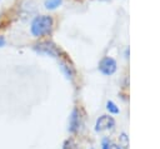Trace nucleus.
<instances>
[{
  "label": "nucleus",
  "instance_id": "f257e3e1",
  "mask_svg": "<svg viewBox=\"0 0 160 149\" xmlns=\"http://www.w3.org/2000/svg\"><path fill=\"white\" fill-rule=\"evenodd\" d=\"M54 26V20L50 15H38L31 21L30 31L34 36L41 38L51 33Z\"/></svg>",
  "mask_w": 160,
  "mask_h": 149
},
{
  "label": "nucleus",
  "instance_id": "f03ea898",
  "mask_svg": "<svg viewBox=\"0 0 160 149\" xmlns=\"http://www.w3.org/2000/svg\"><path fill=\"white\" fill-rule=\"evenodd\" d=\"M34 50L38 54L51 56V58H60V49L52 43V41H40L34 45Z\"/></svg>",
  "mask_w": 160,
  "mask_h": 149
},
{
  "label": "nucleus",
  "instance_id": "7ed1b4c3",
  "mask_svg": "<svg viewBox=\"0 0 160 149\" xmlns=\"http://www.w3.org/2000/svg\"><path fill=\"white\" fill-rule=\"evenodd\" d=\"M98 68H99L100 73H102L104 75H112L118 69V64H116L115 59H112L110 56H105L99 61Z\"/></svg>",
  "mask_w": 160,
  "mask_h": 149
},
{
  "label": "nucleus",
  "instance_id": "20e7f679",
  "mask_svg": "<svg viewBox=\"0 0 160 149\" xmlns=\"http://www.w3.org/2000/svg\"><path fill=\"white\" fill-rule=\"evenodd\" d=\"M115 126V120L110 115H101L95 123V131L111 130Z\"/></svg>",
  "mask_w": 160,
  "mask_h": 149
},
{
  "label": "nucleus",
  "instance_id": "39448f33",
  "mask_svg": "<svg viewBox=\"0 0 160 149\" xmlns=\"http://www.w3.org/2000/svg\"><path fill=\"white\" fill-rule=\"evenodd\" d=\"M80 128V114H79V110L78 109H72L71 114H70V118H69V128L68 130L70 133H75L78 131Z\"/></svg>",
  "mask_w": 160,
  "mask_h": 149
},
{
  "label": "nucleus",
  "instance_id": "423d86ee",
  "mask_svg": "<svg viewBox=\"0 0 160 149\" xmlns=\"http://www.w3.org/2000/svg\"><path fill=\"white\" fill-rule=\"evenodd\" d=\"M60 68H61L62 73L65 74V76L71 80L72 76H74V69H72V66H71L68 61H61V63H60Z\"/></svg>",
  "mask_w": 160,
  "mask_h": 149
},
{
  "label": "nucleus",
  "instance_id": "0eeeda50",
  "mask_svg": "<svg viewBox=\"0 0 160 149\" xmlns=\"http://www.w3.org/2000/svg\"><path fill=\"white\" fill-rule=\"evenodd\" d=\"M62 4V0H45V8L48 10H55Z\"/></svg>",
  "mask_w": 160,
  "mask_h": 149
},
{
  "label": "nucleus",
  "instance_id": "6e6552de",
  "mask_svg": "<svg viewBox=\"0 0 160 149\" xmlns=\"http://www.w3.org/2000/svg\"><path fill=\"white\" fill-rule=\"evenodd\" d=\"M106 109H108V111L109 113H111V114H119L120 113V109L116 106V104L114 103V101H111V100H109L108 103H106Z\"/></svg>",
  "mask_w": 160,
  "mask_h": 149
},
{
  "label": "nucleus",
  "instance_id": "1a4fd4ad",
  "mask_svg": "<svg viewBox=\"0 0 160 149\" xmlns=\"http://www.w3.org/2000/svg\"><path fill=\"white\" fill-rule=\"evenodd\" d=\"M119 145L122 148V149H126L129 146V138L125 133H122L120 136H119Z\"/></svg>",
  "mask_w": 160,
  "mask_h": 149
},
{
  "label": "nucleus",
  "instance_id": "9d476101",
  "mask_svg": "<svg viewBox=\"0 0 160 149\" xmlns=\"http://www.w3.org/2000/svg\"><path fill=\"white\" fill-rule=\"evenodd\" d=\"M62 149H76V145L74 144L72 140H66L65 144H64V148Z\"/></svg>",
  "mask_w": 160,
  "mask_h": 149
},
{
  "label": "nucleus",
  "instance_id": "9b49d317",
  "mask_svg": "<svg viewBox=\"0 0 160 149\" xmlns=\"http://www.w3.org/2000/svg\"><path fill=\"white\" fill-rule=\"evenodd\" d=\"M109 149H122L120 145H116V144H110V146H109Z\"/></svg>",
  "mask_w": 160,
  "mask_h": 149
},
{
  "label": "nucleus",
  "instance_id": "f8f14e48",
  "mask_svg": "<svg viewBox=\"0 0 160 149\" xmlns=\"http://www.w3.org/2000/svg\"><path fill=\"white\" fill-rule=\"evenodd\" d=\"M4 45H5V39L2 36H0V48L4 46Z\"/></svg>",
  "mask_w": 160,
  "mask_h": 149
}]
</instances>
